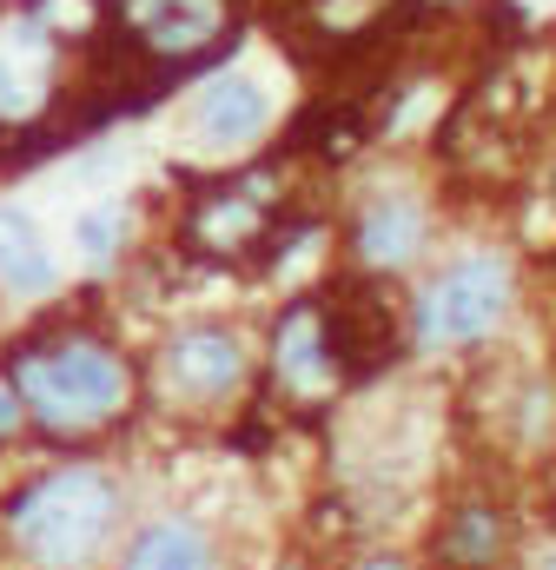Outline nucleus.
<instances>
[{
	"label": "nucleus",
	"mask_w": 556,
	"mask_h": 570,
	"mask_svg": "<svg viewBox=\"0 0 556 570\" xmlns=\"http://www.w3.org/2000/svg\"><path fill=\"white\" fill-rule=\"evenodd\" d=\"M0 372L40 438H100L139 405L133 358L93 325H40L0 358Z\"/></svg>",
	"instance_id": "obj_1"
},
{
	"label": "nucleus",
	"mask_w": 556,
	"mask_h": 570,
	"mask_svg": "<svg viewBox=\"0 0 556 570\" xmlns=\"http://www.w3.org/2000/svg\"><path fill=\"white\" fill-rule=\"evenodd\" d=\"M127 524V484L107 464H53L7 498V551L27 570H93Z\"/></svg>",
	"instance_id": "obj_2"
},
{
	"label": "nucleus",
	"mask_w": 556,
	"mask_h": 570,
	"mask_svg": "<svg viewBox=\"0 0 556 570\" xmlns=\"http://www.w3.org/2000/svg\"><path fill=\"white\" fill-rule=\"evenodd\" d=\"M517 312V259L504 246H457L424 266L405 298V345L411 352H477Z\"/></svg>",
	"instance_id": "obj_3"
},
{
	"label": "nucleus",
	"mask_w": 556,
	"mask_h": 570,
	"mask_svg": "<svg viewBox=\"0 0 556 570\" xmlns=\"http://www.w3.org/2000/svg\"><path fill=\"white\" fill-rule=\"evenodd\" d=\"M100 27V0H0V134L40 127L73 67V40Z\"/></svg>",
	"instance_id": "obj_4"
},
{
	"label": "nucleus",
	"mask_w": 556,
	"mask_h": 570,
	"mask_svg": "<svg viewBox=\"0 0 556 570\" xmlns=\"http://www.w3.org/2000/svg\"><path fill=\"white\" fill-rule=\"evenodd\" d=\"M278 114H285V94H278L272 67L219 60L172 107V153L192 166H239L246 153H259L278 134Z\"/></svg>",
	"instance_id": "obj_5"
},
{
	"label": "nucleus",
	"mask_w": 556,
	"mask_h": 570,
	"mask_svg": "<svg viewBox=\"0 0 556 570\" xmlns=\"http://www.w3.org/2000/svg\"><path fill=\"white\" fill-rule=\"evenodd\" d=\"M430 246H437V199L417 179L385 173L351 193L345 253L365 279H411L417 266H430Z\"/></svg>",
	"instance_id": "obj_6"
},
{
	"label": "nucleus",
	"mask_w": 556,
	"mask_h": 570,
	"mask_svg": "<svg viewBox=\"0 0 556 570\" xmlns=\"http://www.w3.org/2000/svg\"><path fill=\"white\" fill-rule=\"evenodd\" d=\"M152 372H159V392L186 412H219L246 392L252 379V345L232 318H186L159 338L152 352Z\"/></svg>",
	"instance_id": "obj_7"
},
{
	"label": "nucleus",
	"mask_w": 556,
	"mask_h": 570,
	"mask_svg": "<svg viewBox=\"0 0 556 570\" xmlns=\"http://www.w3.org/2000/svg\"><path fill=\"white\" fill-rule=\"evenodd\" d=\"M345 379H351V365L338 352L331 305L325 298H291L272 325V385L291 405H325Z\"/></svg>",
	"instance_id": "obj_8"
},
{
	"label": "nucleus",
	"mask_w": 556,
	"mask_h": 570,
	"mask_svg": "<svg viewBox=\"0 0 556 570\" xmlns=\"http://www.w3.org/2000/svg\"><path fill=\"white\" fill-rule=\"evenodd\" d=\"M120 20L139 40V53L186 67L232 33V0H120Z\"/></svg>",
	"instance_id": "obj_9"
},
{
	"label": "nucleus",
	"mask_w": 556,
	"mask_h": 570,
	"mask_svg": "<svg viewBox=\"0 0 556 570\" xmlns=\"http://www.w3.org/2000/svg\"><path fill=\"white\" fill-rule=\"evenodd\" d=\"M60 285H67V266H60L47 226L20 199H0V298L40 305V298H60Z\"/></svg>",
	"instance_id": "obj_10"
},
{
	"label": "nucleus",
	"mask_w": 556,
	"mask_h": 570,
	"mask_svg": "<svg viewBox=\"0 0 556 570\" xmlns=\"http://www.w3.org/2000/svg\"><path fill=\"white\" fill-rule=\"evenodd\" d=\"M120 570H219V538L186 511H159L127 538Z\"/></svg>",
	"instance_id": "obj_11"
},
{
	"label": "nucleus",
	"mask_w": 556,
	"mask_h": 570,
	"mask_svg": "<svg viewBox=\"0 0 556 570\" xmlns=\"http://www.w3.org/2000/svg\"><path fill=\"white\" fill-rule=\"evenodd\" d=\"M266 193L259 186H239V193H206L192 206V246L206 259H246L259 239H266Z\"/></svg>",
	"instance_id": "obj_12"
},
{
	"label": "nucleus",
	"mask_w": 556,
	"mask_h": 570,
	"mask_svg": "<svg viewBox=\"0 0 556 570\" xmlns=\"http://www.w3.org/2000/svg\"><path fill=\"white\" fill-rule=\"evenodd\" d=\"M437 558L450 570H497L510 558V518L490 498H457L437 524Z\"/></svg>",
	"instance_id": "obj_13"
},
{
	"label": "nucleus",
	"mask_w": 556,
	"mask_h": 570,
	"mask_svg": "<svg viewBox=\"0 0 556 570\" xmlns=\"http://www.w3.org/2000/svg\"><path fill=\"white\" fill-rule=\"evenodd\" d=\"M133 233H139L133 199H120V193H107V199H87V206L73 213V259H80L87 273H113V266L127 259Z\"/></svg>",
	"instance_id": "obj_14"
},
{
	"label": "nucleus",
	"mask_w": 556,
	"mask_h": 570,
	"mask_svg": "<svg viewBox=\"0 0 556 570\" xmlns=\"http://www.w3.org/2000/svg\"><path fill=\"white\" fill-rule=\"evenodd\" d=\"M27 431V405H20V392H13V379L0 372V444H13Z\"/></svg>",
	"instance_id": "obj_15"
},
{
	"label": "nucleus",
	"mask_w": 556,
	"mask_h": 570,
	"mask_svg": "<svg viewBox=\"0 0 556 570\" xmlns=\"http://www.w3.org/2000/svg\"><path fill=\"white\" fill-rule=\"evenodd\" d=\"M351 570H411L405 558H391V551H378V558H358Z\"/></svg>",
	"instance_id": "obj_16"
},
{
	"label": "nucleus",
	"mask_w": 556,
	"mask_h": 570,
	"mask_svg": "<svg viewBox=\"0 0 556 570\" xmlns=\"http://www.w3.org/2000/svg\"><path fill=\"white\" fill-rule=\"evenodd\" d=\"M544 186H550V206H556V153H550V166H544Z\"/></svg>",
	"instance_id": "obj_17"
},
{
	"label": "nucleus",
	"mask_w": 556,
	"mask_h": 570,
	"mask_svg": "<svg viewBox=\"0 0 556 570\" xmlns=\"http://www.w3.org/2000/svg\"><path fill=\"white\" fill-rule=\"evenodd\" d=\"M537 570H556V544H550V551H544V564H537Z\"/></svg>",
	"instance_id": "obj_18"
}]
</instances>
